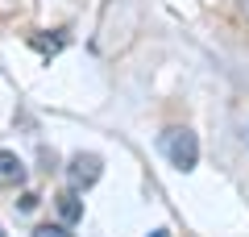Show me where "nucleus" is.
Returning a JSON list of instances; mask_svg holds the SVG:
<instances>
[{
    "mask_svg": "<svg viewBox=\"0 0 249 237\" xmlns=\"http://www.w3.org/2000/svg\"><path fill=\"white\" fill-rule=\"evenodd\" d=\"M162 150H166V158H170V167L175 171H196V162H199V138L191 129H170V133H162Z\"/></svg>",
    "mask_w": 249,
    "mask_h": 237,
    "instance_id": "1",
    "label": "nucleus"
},
{
    "mask_svg": "<svg viewBox=\"0 0 249 237\" xmlns=\"http://www.w3.org/2000/svg\"><path fill=\"white\" fill-rule=\"evenodd\" d=\"M100 171H104L100 154H75L71 167H67V175H71V187H91L100 179Z\"/></svg>",
    "mask_w": 249,
    "mask_h": 237,
    "instance_id": "2",
    "label": "nucleus"
},
{
    "mask_svg": "<svg viewBox=\"0 0 249 237\" xmlns=\"http://www.w3.org/2000/svg\"><path fill=\"white\" fill-rule=\"evenodd\" d=\"M58 217H62V225H75V220L83 217V200L75 192H62L58 196Z\"/></svg>",
    "mask_w": 249,
    "mask_h": 237,
    "instance_id": "3",
    "label": "nucleus"
},
{
    "mask_svg": "<svg viewBox=\"0 0 249 237\" xmlns=\"http://www.w3.org/2000/svg\"><path fill=\"white\" fill-rule=\"evenodd\" d=\"M0 179H25V167L13 150H0Z\"/></svg>",
    "mask_w": 249,
    "mask_h": 237,
    "instance_id": "4",
    "label": "nucleus"
},
{
    "mask_svg": "<svg viewBox=\"0 0 249 237\" xmlns=\"http://www.w3.org/2000/svg\"><path fill=\"white\" fill-rule=\"evenodd\" d=\"M34 237H75V233H71L67 225H37Z\"/></svg>",
    "mask_w": 249,
    "mask_h": 237,
    "instance_id": "5",
    "label": "nucleus"
},
{
    "mask_svg": "<svg viewBox=\"0 0 249 237\" xmlns=\"http://www.w3.org/2000/svg\"><path fill=\"white\" fill-rule=\"evenodd\" d=\"M150 237H170V233H166V229H154V233H150Z\"/></svg>",
    "mask_w": 249,
    "mask_h": 237,
    "instance_id": "6",
    "label": "nucleus"
},
{
    "mask_svg": "<svg viewBox=\"0 0 249 237\" xmlns=\"http://www.w3.org/2000/svg\"><path fill=\"white\" fill-rule=\"evenodd\" d=\"M0 237H4V229H0Z\"/></svg>",
    "mask_w": 249,
    "mask_h": 237,
    "instance_id": "7",
    "label": "nucleus"
}]
</instances>
